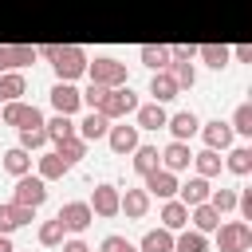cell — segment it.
I'll return each instance as SVG.
<instances>
[{"instance_id": "4dcf8cb0", "label": "cell", "mask_w": 252, "mask_h": 252, "mask_svg": "<svg viewBox=\"0 0 252 252\" xmlns=\"http://www.w3.org/2000/svg\"><path fill=\"white\" fill-rule=\"evenodd\" d=\"M138 59H142L150 71H165V67H169V47H165V43H142V47H138Z\"/></svg>"}, {"instance_id": "e0dca14e", "label": "cell", "mask_w": 252, "mask_h": 252, "mask_svg": "<svg viewBox=\"0 0 252 252\" xmlns=\"http://www.w3.org/2000/svg\"><path fill=\"white\" fill-rule=\"evenodd\" d=\"M161 165L165 169H173V173H185L189 165H193V150H189V142H169L165 150H161Z\"/></svg>"}, {"instance_id": "f1b7e54d", "label": "cell", "mask_w": 252, "mask_h": 252, "mask_svg": "<svg viewBox=\"0 0 252 252\" xmlns=\"http://www.w3.org/2000/svg\"><path fill=\"white\" fill-rule=\"evenodd\" d=\"M138 252H173V232L169 228H150L142 240H138Z\"/></svg>"}, {"instance_id": "8fae6325", "label": "cell", "mask_w": 252, "mask_h": 252, "mask_svg": "<svg viewBox=\"0 0 252 252\" xmlns=\"http://www.w3.org/2000/svg\"><path fill=\"white\" fill-rule=\"evenodd\" d=\"M47 98H51L55 114H71V118H75V114H79V106H83L79 87H75V83H59V79H55V87H51V94H47Z\"/></svg>"}, {"instance_id": "9c48e42d", "label": "cell", "mask_w": 252, "mask_h": 252, "mask_svg": "<svg viewBox=\"0 0 252 252\" xmlns=\"http://www.w3.org/2000/svg\"><path fill=\"white\" fill-rule=\"evenodd\" d=\"M35 59V43H0V71H24Z\"/></svg>"}, {"instance_id": "60d3db41", "label": "cell", "mask_w": 252, "mask_h": 252, "mask_svg": "<svg viewBox=\"0 0 252 252\" xmlns=\"http://www.w3.org/2000/svg\"><path fill=\"white\" fill-rule=\"evenodd\" d=\"M98 252H138V244H134V240H126V236H118V232H110V236H102Z\"/></svg>"}, {"instance_id": "f546056e", "label": "cell", "mask_w": 252, "mask_h": 252, "mask_svg": "<svg viewBox=\"0 0 252 252\" xmlns=\"http://www.w3.org/2000/svg\"><path fill=\"white\" fill-rule=\"evenodd\" d=\"M24 91H28L24 71H0V106H4V102H12V98H20Z\"/></svg>"}, {"instance_id": "ab89813d", "label": "cell", "mask_w": 252, "mask_h": 252, "mask_svg": "<svg viewBox=\"0 0 252 252\" xmlns=\"http://www.w3.org/2000/svg\"><path fill=\"white\" fill-rule=\"evenodd\" d=\"M209 205H213L220 217L232 213V209H236V189H213V193H209Z\"/></svg>"}, {"instance_id": "8992f818", "label": "cell", "mask_w": 252, "mask_h": 252, "mask_svg": "<svg viewBox=\"0 0 252 252\" xmlns=\"http://www.w3.org/2000/svg\"><path fill=\"white\" fill-rule=\"evenodd\" d=\"M12 201H16V205H28V209H39V205L47 201V181H43L39 173H24V177H16Z\"/></svg>"}, {"instance_id": "7a4b0ae2", "label": "cell", "mask_w": 252, "mask_h": 252, "mask_svg": "<svg viewBox=\"0 0 252 252\" xmlns=\"http://www.w3.org/2000/svg\"><path fill=\"white\" fill-rule=\"evenodd\" d=\"M94 110H98V114H106L110 122H114V118H126V114H134V110H138V94L130 91V83H122V87H110Z\"/></svg>"}, {"instance_id": "b9f144b4", "label": "cell", "mask_w": 252, "mask_h": 252, "mask_svg": "<svg viewBox=\"0 0 252 252\" xmlns=\"http://www.w3.org/2000/svg\"><path fill=\"white\" fill-rule=\"evenodd\" d=\"M102 94H106V87H98V83H91L87 91H79V98H83V106H87V110H94V106L102 102Z\"/></svg>"}, {"instance_id": "e575fe53", "label": "cell", "mask_w": 252, "mask_h": 252, "mask_svg": "<svg viewBox=\"0 0 252 252\" xmlns=\"http://www.w3.org/2000/svg\"><path fill=\"white\" fill-rule=\"evenodd\" d=\"M35 236H39V244H43V248H59V244L67 240V228L59 224V217H51V220H43V224H39V232H35Z\"/></svg>"}, {"instance_id": "ffe728a7", "label": "cell", "mask_w": 252, "mask_h": 252, "mask_svg": "<svg viewBox=\"0 0 252 252\" xmlns=\"http://www.w3.org/2000/svg\"><path fill=\"white\" fill-rule=\"evenodd\" d=\"M209 193H213V185H209V177H189L185 185H177V201H185L189 209L193 205H201V201H209Z\"/></svg>"}, {"instance_id": "ba28073f", "label": "cell", "mask_w": 252, "mask_h": 252, "mask_svg": "<svg viewBox=\"0 0 252 252\" xmlns=\"http://www.w3.org/2000/svg\"><path fill=\"white\" fill-rule=\"evenodd\" d=\"M142 189L150 193V197H161V201H169V197H177V173L173 169H165V165H158V169H150V173H142Z\"/></svg>"}, {"instance_id": "836d02e7", "label": "cell", "mask_w": 252, "mask_h": 252, "mask_svg": "<svg viewBox=\"0 0 252 252\" xmlns=\"http://www.w3.org/2000/svg\"><path fill=\"white\" fill-rule=\"evenodd\" d=\"M193 165H197V173H201V177H217L224 161H220V150H209V146H205L201 154H193Z\"/></svg>"}, {"instance_id": "1f68e13d", "label": "cell", "mask_w": 252, "mask_h": 252, "mask_svg": "<svg viewBox=\"0 0 252 252\" xmlns=\"http://www.w3.org/2000/svg\"><path fill=\"white\" fill-rule=\"evenodd\" d=\"M161 165V150L158 146H134V173H150V169H158Z\"/></svg>"}, {"instance_id": "7c38bea8", "label": "cell", "mask_w": 252, "mask_h": 252, "mask_svg": "<svg viewBox=\"0 0 252 252\" xmlns=\"http://www.w3.org/2000/svg\"><path fill=\"white\" fill-rule=\"evenodd\" d=\"M35 220V209H28V205H16V201H0V232H16V228H24V224H32Z\"/></svg>"}, {"instance_id": "74e56055", "label": "cell", "mask_w": 252, "mask_h": 252, "mask_svg": "<svg viewBox=\"0 0 252 252\" xmlns=\"http://www.w3.org/2000/svg\"><path fill=\"white\" fill-rule=\"evenodd\" d=\"M232 134H240V138H252V102H240L236 110H232Z\"/></svg>"}, {"instance_id": "6da1fadb", "label": "cell", "mask_w": 252, "mask_h": 252, "mask_svg": "<svg viewBox=\"0 0 252 252\" xmlns=\"http://www.w3.org/2000/svg\"><path fill=\"white\" fill-rule=\"evenodd\" d=\"M51 71H55V79L59 83H75L79 75H87V51L83 47H75V43H55V51H51Z\"/></svg>"}, {"instance_id": "f35d334b", "label": "cell", "mask_w": 252, "mask_h": 252, "mask_svg": "<svg viewBox=\"0 0 252 252\" xmlns=\"http://www.w3.org/2000/svg\"><path fill=\"white\" fill-rule=\"evenodd\" d=\"M20 146H24L28 154H32V150H43V146H47V130H43V126H24V130H20Z\"/></svg>"}, {"instance_id": "277c9868", "label": "cell", "mask_w": 252, "mask_h": 252, "mask_svg": "<svg viewBox=\"0 0 252 252\" xmlns=\"http://www.w3.org/2000/svg\"><path fill=\"white\" fill-rule=\"evenodd\" d=\"M87 75H91V83H98V87H122L126 83V63H118V59H110V55H98L94 63L87 59Z\"/></svg>"}, {"instance_id": "d6986e66", "label": "cell", "mask_w": 252, "mask_h": 252, "mask_svg": "<svg viewBox=\"0 0 252 252\" xmlns=\"http://www.w3.org/2000/svg\"><path fill=\"white\" fill-rule=\"evenodd\" d=\"M35 173H39L43 181H59L63 173H71V161L51 150V154H39V158H35Z\"/></svg>"}, {"instance_id": "ee69618b", "label": "cell", "mask_w": 252, "mask_h": 252, "mask_svg": "<svg viewBox=\"0 0 252 252\" xmlns=\"http://www.w3.org/2000/svg\"><path fill=\"white\" fill-rule=\"evenodd\" d=\"M59 248H63V252H91V244H87V240H79V236H71V240H63Z\"/></svg>"}, {"instance_id": "5b68a950", "label": "cell", "mask_w": 252, "mask_h": 252, "mask_svg": "<svg viewBox=\"0 0 252 252\" xmlns=\"http://www.w3.org/2000/svg\"><path fill=\"white\" fill-rule=\"evenodd\" d=\"M0 122H4V126L24 130V126H43V114H39V106H35V102L12 98V102H4V106H0Z\"/></svg>"}, {"instance_id": "9a60e30c", "label": "cell", "mask_w": 252, "mask_h": 252, "mask_svg": "<svg viewBox=\"0 0 252 252\" xmlns=\"http://www.w3.org/2000/svg\"><path fill=\"white\" fill-rule=\"evenodd\" d=\"M197 134L205 138V146H209V150H228V146H232V138H236V134H232V126H228V122H220V118H217V122H201V130H197Z\"/></svg>"}, {"instance_id": "4fadbf2b", "label": "cell", "mask_w": 252, "mask_h": 252, "mask_svg": "<svg viewBox=\"0 0 252 252\" xmlns=\"http://www.w3.org/2000/svg\"><path fill=\"white\" fill-rule=\"evenodd\" d=\"M165 118H169L165 102H138V110H134V126L138 130H161Z\"/></svg>"}, {"instance_id": "30bf717a", "label": "cell", "mask_w": 252, "mask_h": 252, "mask_svg": "<svg viewBox=\"0 0 252 252\" xmlns=\"http://www.w3.org/2000/svg\"><path fill=\"white\" fill-rule=\"evenodd\" d=\"M118 201H122V193H118V185H110V181H102V185H94V193H91V213L94 217H118Z\"/></svg>"}, {"instance_id": "83f0119b", "label": "cell", "mask_w": 252, "mask_h": 252, "mask_svg": "<svg viewBox=\"0 0 252 252\" xmlns=\"http://www.w3.org/2000/svg\"><path fill=\"white\" fill-rule=\"evenodd\" d=\"M220 161H224V169L236 173V177H248V173H252V150H248V146H228V158H220Z\"/></svg>"}, {"instance_id": "f6af8a7d", "label": "cell", "mask_w": 252, "mask_h": 252, "mask_svg": "<svg viewBox=\"0 0 252 252\" xmlns=\"http://www.w3.org/2000/svg\"><path fill=\"white\" fill-rule=\"evenodd\" d=\"M228 55H232V59H240V63H248V59H252V47H248V43H240V47H228Z\"/></svg>"}, {"instance_id": "d4e9b609", "label": "cell", "mask_w": 252, "mask_h": 252, "mask_svg": "<svg viewBox=\"0 0 252 252\" xmlns=\"http://www.w3.org/2000/svg\"><path fill=\"white\" fill-rule=\"evenodd\" d=\"M0 165H4V173H12V177H24V173H32V154H28L24 146H12V150H4Z\"/></svg>"}, {"instance_id": "484cf974", "label": "cell", "mask_w": 252, "mask_h": 252, "mask_svg": "<svg viewBox=\"0 0 252 252\" xmlns=\"http://www.w3.org/2000/svg\"><path fill=\"white\" fill-rule=\"evenodd\" d=\"M173 252H209V236L185 224L181 232H173Z\"/></svg>"}, {"instance_id": "d6a6232c", "label": "cell", "mask_w": 252, "mask_h": 252, "mask_svg": "<svg viewBox=\"0 0 252 252\" xmlns=\"http://www.w3.org/2000/svg\"><path fill=\"white\" fill-rule=\"evenodd\" d=\"M43 130H47V142H63V138L75 134V118L71 114H55V118L43 122Z\"/></svg>"}, {"instance_id": "5bb4252c", "label": "cell", "mask_w": 252, "mask_h": 252, "mask_svg": "<svg viewBox=\"0 0 252 252\" xmlns=\"http://www.w3.org/2000/svg\"><path fill=\"white\" fill-rule=\"evenodd\" d=\"M165 126H169V134H173L177 142H189V138L201 130V118H197L193 110H173V114L165 118Z\"/></svg>"}, {"instance_id": "7402d4cb", "label": "cell", "mask_w": 252, "mask_h": 252, "mask_svg": "<svg viewBox=\"0 0 252 252\" xmlns=\"http://www.w3.org/2000/svg\"><path fill=\"white\" fill-rule=\"evenodd\" d=\"M185 224H189V205H185V201H177V197H169V201L161 205V228L181 232Z\"/></svg>"}, {"instance_id": "7bdbcfd3", "label": "cell", "mask_w": 252, "mask_h": 252, "mask_svg": "<svg viewBox=\"0 0 252 252\" xmlns=\"http://www.w3.org/2000/svg\"><path fill=\"white\" fill-rule=\"evenodd\" d=\"M197 55V43H173L169 47V59H193Z\"/></svg>"}, {"instance_id": "4316f807", "label": "cell", "mask_w": 252, "mask_h": 252, "mask_svg": "<svg viewBox=\"0 0 252 252\" xmlns=\"http://www.w3.org/2000/svg\"><path fill=\"white\" fill-rule=\"evenodd\" d=\"M193 59H201L205 67H213V71H220V67H228V47L224 43H197V55Z\"/></svg>"}, {"instance_id": "cb8c5ba5", "label": "cell", "mask_w": 252, "mask_h": 252, "mask_svg": "<svg viewBox=\"0 0 252 252\" xmlns=\"http://www.w3.org/2000/svg\"><path fill=\"white\" fill-rule=\"evenodd\" d=\"M189 224H193L197 232H205V236H209V232H217V224H220V213H217L209 201H201V205H193V209H189Z\"/></svg>"}, {"instance_id": "ac0fdd59", "label": "cell", "mask_w": 252, "mask_h": 252, "mask_svg": "<svg viewBox=\"0 0 252 252\" xmlns=\"http://www.w3.org/2000/svg\"><path fill=\"white\" fill-rule=\"evenodd\" d=\"M106 130H110V118L98 114V110H91L83 122H75V134H79L83 142H98V138H106Z\"/></svg>"}, {"instance_id": "2e32d148", "label": "cell", "mask_w": 252, "mask_h": 252, "mask_svg": "<svg viewBox=\"0 0 252 252\" xmlns=\"http://www.w3.org/2000/svg\"><path fill=\"white\" fill-rule=\"evenodd\" d=\"M138 134H142V130L130 126V122H126V126H110V130H106V146H110L114 154H134V146L142 142Z\"/></svg>"}, {"instance_id": "d590c367", "label": "cell", "mask_w": 252, "mask_h": 252, "mask_svg": "<svg viewBox=\"0 0 252 252\" xmlns=\"http://www.w3.org/2000/svg\"><path fill=\"white\" fill-rule=\"evenodd\" d=\"M169 75L177 79L181 91H189V87L197 83V67H193V59H169Z\"/></svg>"}, {"instance_id": "8d00e7d4", "label": "cell", "mask_w": 252, "mask_h": 252, "mask_svg": "<svg viewBox=\"0 0 252 252\" xmlns=\"http://www.w3.org/2000/svg\"><path fill=\"white\" fill-rule=\"evenodd\" d=\"M55 154H59V158H67V161L75 165L79 158H87V142H83L79 134H71V138H63V142H55Z\"/></svg>"}, {"instance_id": "52a82bcc", "label": "cell", "mask_w": 252, "mask_h": 252, "mask_svg": "<svg viewBox=\"0 0 252 252\" xmlns=\"http://www.w3.org/2000/svg\"><path fill=\"white\" fill-rule=\"evenodd\" d=\"M55 217H59V224H63L67 232H75V236H79V232H87V228H91V220H94V213H91V205H87V201H63Z\"/></svg>"}, {"instance_id": "3957f363", "label": "cell", "mask_w": 252, "mask_h": 252, "mask_svg": "<svg viewBox=\"0 0 252 252\" xmlns=\"http://www.w3.org/2000/svg\"><path fill=\"white\" fill-rule=\"evenodd\" d=\"M217 248L220 252H248L252 248L248 220H224V224H217Z\"/></svg>"}, {"instance_id": "bcb514c9", "label": "cell", "mask_w": 252, "mask_h": 252, "mask_svg": "<svg viewBox=\"0 0 252 252\" xmlns=\"http://www.w3.org/2000/svg\"><path fill=\"white\" fill-rule=\"evenodd\" d=\"M0 252H16V248H12V236H8V232H0Z\"/></svg>"}, {"instance_id": "603a6c76", "label": "cell", "mask_w": 252, "mask_h": 252, "mask_svg": "<svg viewBox=\"0 0 252 252\" xmlns=\"http://www.w3.org/2000/svg\"><path fill=\"white\" fill-rule=\"evenodd\" d=\"M150 94H154V102H169V98L181 94V87H177V79L169 75V67H165V71H154V79H150Z\"/></svg>"}, {"instance_id": "44dd1931", "label": "cell", "mask_w": 252, "mask_h": 252, "mask_svg": "<svg viewBox=\"0 0 252 252\" xmlns=\"http://www.w3.org/2000/svg\"><path fill=\"white\" fill-rule=\"evenodd\" d=\"M118 213H126L130 220H142L150 213V193L146 189H126L122 201H118Z\"/></svg>"}]
</instances>
